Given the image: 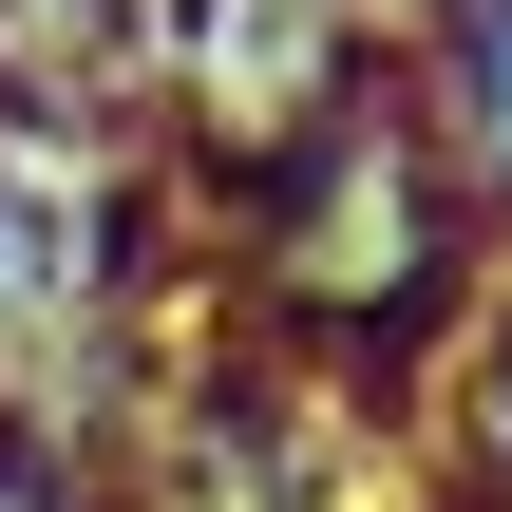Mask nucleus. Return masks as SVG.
Wrapping results in <instances>:
<instances>
[{
	"label": "nucleus",
	"instance_id": "5",
	"mask_svg": "<svg viewBox=\"0 0 512 512\" xmlns=\"http://www.w3.org/2000/svg\"><path fill=\"white\" fill-rule=\"evenodd\" d=\"M380 19H437V0H380Z\"/></svg>",
	"mask_w": 512,
	"mask_h": 512
},
{
	"label": "nucleus",
	"instance_id": "4",
	"mask_svg": "<svg viewBox=\"0 0 512 512\" xmlns=\"http://www.w3.org/2000/svg\"><path fill=\"white\" fill-rule=\"evenodd\" d=\"M0 512H114V456L57 437L38 399H0Z\"/></svg>",
	"mask_w": 512,
	"mask_h": 512
},
{
	"label": "nucleus",
	"instance_id": "3",
	"mask_svg": "<svg viewBox=\"0 0 512 512\" xmlns=\"http://www.w3.org/2000/svg\"><path fill=\"white\" fill-rule=\"evenodd\" d=\"M399 76H418L437 152L475 171V209H494V247H512V0H437V19H399Z\"/></svg>",
	"mask_w": 512,
	"mask_h": 512
},
{
	"label": "nucleus",
	"instance_id": "1",
	"mask_svg": "<svg viewBox=\"0 0 512 512\" xmlns=\"http://www.w3.org/2000/svg\"><path fill=\"white\" fill-rule=\"evenodd\" d=\"M209 266H228V323L285 342L304 380H342V399H418L456 361V323L494 304V209L437 152L399 38L342 95H304L285 133L209 152Z\"/></svg>",
	"mask_w": 512,
	"mask_h": 512
},
{
	"label": "nucleus",
	"instance_id": "2",
	"mask_svg": "<svg viewBox=\"0 0 512 512\" xmlns=\"http://www.w3.org/2000/svg\"><path fill=\"white\" fill-rule=\"evenodd\" d=\"M114 304H171V266H152V171H133V152H38V133H0V399H19L76 323H114Z\"/></svg>",
	"mask_w": 512,
	"mask_h": 512
}]
</instances>
